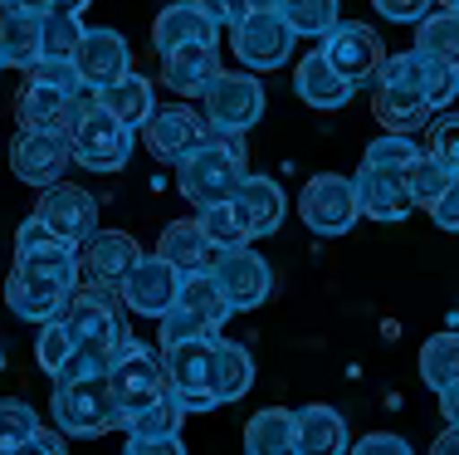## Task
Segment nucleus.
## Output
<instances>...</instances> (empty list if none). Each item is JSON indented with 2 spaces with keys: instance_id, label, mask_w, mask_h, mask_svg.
Instances as JSON below:
<instances>
[{
  "instance_id": "obj_57",
  "label": "nucleus",
  "mask_w": 459,
  "mask_h": 455,
  "mask_svg": "<svg viewBox=\"0 0 459 455\" xmlns=\"http://www.w3.org/2000/svg\"><path fill=\"white\" fill-rule=\"evenodd\" d=\"M0 20H5V5H0ZM0 69H10V59H5V25H0Z\"/></svg>"
},
{
  "instance_id": "obj_41",
  "label": "nucleus",
  "mask_w": 459,
  "mask_h": 455,
  "mask_svg": "<svg viewBox=\"0 0 459 455\" xmlns=\"http://www.w3.org/2000/svg\"><path fill=\"white\" fill-rule=\"evenodd\" d=\"M415 137L411 133H386V137H371L362 152V167H381V171H406L415 162Z\"/></svg>"
},
{
  "instance_id": "obj_59",
  "label": "nucleus",
  "mask_w": 459,
  "mask_h": 455,
  "mask_svg": "<svg viewBox=\"0 0 459 455\" xmlns=\"http://www.w3.org/2000/svg\"><path fill=\"white\" fill-rule=\"evenodd\" d=\"M0 5H5V0H0Z\"/></svg>"
},
{
  "instance_id": "obj_8",
  "label": "nucleus",
  "mask_w": 459,
  "mask_h": 455,
  "mask_svg": "<svg viewBox=\"0 0 459 455\" xmlns=\"http://www.w3.org/2000/svg\"><path fill=\"white\" fill-rule=\"evenodd\" d=\"M299 221L313 235H347L362 221V206H357V181L337 177V171H318V177L303 181L299 191Z\"/></svg>"
},
{
  "instance_id": "obj_43",
  "label": "nucleus",
  "mask_w": 459,
  "mask_h": 455,
  "mask_svg": "<svg viewBox=\"0 0 459 455\" xmlns=\"http://www.w3.org/2000/svg\"><path fill=\"white\" fill-rule=\"evenodd\" d=\"M74 353V328L64 323V313L59 319H49V323H39V338H35V363L45 367V372L54 377L64 367V357Z\"/></svg>"
},
{
  "instance_id": "obj_49",
  "label": "nucleus",
  "mask_w": 459,
  "mask_h": 455,
  "mask_svg": "<svg viewBox=\"0 0 459 455\" xmlns=\"http://www.w3.org/2000/svg\"><path fill=\"white\" fill-rule=\"evenodd\" d=\"M377 5L381 20H396V25H420L425 15H430L435 0H371Z\"/></svg>"
},
{
  "instance_id": "obj_21",
  "label": "nucleus",
  "mask_w": 459,
  "mask_h": 455,
  "mask_svg": "<svg viewBox=\"0 0 459 455\" xmlns=\"http://www.w3.org/2000/svg\"><path fill=\"white\" fill-rule=\"evenodd\" d=\"M230 206L239 211V221H245L249 241H264V235H274L283 225V215H289V197H283V187L274 177H249L235 187V197H230Z\"/></svg>"
},
{
  "instance_id": "obj_47",
  "label": "nucleus",
  "mask_w": 459,
  "mask_h": 455,
  "mask_svg": "<svg viewBox=\"0 0 459 455\" xmlns=\"http://www.w3.org/2000/svg\"><path fill=\"white\" fill-rule=\"evenodd\" d=\"M49 245H59V235H54V225L45 221V215L30 211L25 225L15 231V255H30V250H49Z\"/></svg>"
},
{
  "instance_id": "obj_39",
  "label": "nucleus",
  "mask_w": 459,
  "mask_h": 455,
  "mask_svg": "<svg viewBox=\"0 0 459 455\" xmlns=\"http://www.w3.org/2000/svg\"><path fill=\"white\" fill-rule=\"evenodd\" d=\"M83 30L89 25H83L74 10H49V15H39V39H45V54H39V59H74Z\"/></svg>"
},
{
  "instance_id": "obj_5",
  "label": "nucleus",
  "mask_w": 459,
  "mask_h": 455,
  "mask_svg": "<svg viewBox=\"0 0 459 455\" xmlns=\"http://www.w3.org/2000/svg\"><path fill=\"white\" fill-rule=\"evenodd\" d=\"M69 147H74V162L89 171H123L127 157H133V127L117 123L98 93L89 89L74 108V123H69Z\"/></svg>"
},
{
  "instance_id": "obj_30",
  "label": "nucleus",
  "mask_w": 459,
  "mask_h": 455,
  "mask_svg": "<svg viewBox=\"0 0 459 455\" xmlns=\"http://www.w3.org/2000/svg\"><path fill=\"white\" fill-rule=\"evenodd\" d=\"M93 93H98V103H103L117 123L133 127V133H142V123H147L152 108H157V99H152V79H142V74H133V69H127L123 79L103 83V89H93Z\"/></svg>"
},
{
  "instance_id": "obj_16",
  "label": "nucleus",
  "mask_w": 459,
  "mask_h": 455,
  "mask_svg": "<svg viewBox=\"0 0 459 455\" xmlns=\"http://www.w3.org/2000/svg\"><path fill=\"white\" fill-rule=\"evenodd\" d=\"M123 303H127V313H142V319H161V313L177 303L181 294V269L171 265L167 255H142L137 265H133V275L123 279Z\"/></svg>"
},
{
  "instance_id": "obj_50",
  "label": "nucleus",
  "mask_w": 459,
  "mask_h": 455,
  "mask_svg": "<svg viewBox=\"0 0 459 455\" xmlns=\"http://www.w3.org/2000/svg\"><path fill=\"white\" fill-rule=\"evenodd\" d=\"M430 221L440 225V231H459V177L440 191V201L430 206Z\"/></svg>"
},
{
  "instance_id": "obj_13",
  "label": "nucleus",
  "mask_w": 459,
  "mask_h": 455,
  "mask_svg": "<svg viewBox=\"0 0 459 455\" xmlns=\"http://www.w3.org/2000/svg\"><path fill=\"white\" fill-rule=\"evenodd\" d=\"M181 421H186V407L177 402V392L167 387L157 402H147L142 411H133V416L123 421L127 451H133V455H177V451H186Z\"/></svg>"
},
{
  "instance_id": "obj_32",
  "label": "nucleus",
  "mask_w": 459,
  "mask_h": 455,
  "mask_svg": "<svg viewBox=\"0 0 459 455\" xmlns=\"http://www.w3.org/2000/svg\"><path fill=\"white\" fill-rule=\"evenodd\" d=\"M293 436H299L293 431V411H283V407H264L245 421V451H255V455L293 451Z\"/></svg>"
},
{
  "instance_id": "obj_7",
  "label": "nucleus",
  "mask_w": 459,
  "mask_h": 455,
  "mask_svg": "<svg viewBox=\"0 0 459 455\" xmlns=\"http://www.w3.org/2000/svg\"><path fill=\"white\" fill-rule=\"evenodd\" d=\"M108 382H113V397H117L123 421H127L133 411H142L147 402H157V397L167 392V367H161V353L127 333V343L117 348L113 363H108ZM117 431H123V426H117Z\"/></svg>"
},
{
  "instance_id": "obj_31",
  "label": "nucleus",
  "mask_w": 459,
  "mask_h": 455,
  "mask_svg": "<svg viewBox=\"0 0 459 455\" xmlns=\"http://www.w3.org/2000/svg\"><path fill=\"white\" fill-rule=\"evenodd\" d=\"M157 255H167L177 269H195V265H211V259H215V245H211V235H205L201 215H191V221L161 225Z\"/></svg>"
},
{
  "instance_id": "obj_56",
  "label": "nucleus",
  "mask_w": 459,
  "mask_h": 455,
  "mask_svg": "<svg viewBox=\"0 0 459 455\" xmlns=\"http://www.w3.org/2000/svg\"><path fill=\"white\" fill-rule=\"evenodd\" d=\"M93 5V0H59V5H54V10H74V15H83V10H89Z\"/></svg>"
},
{
  "instance_id": "obj_26",
  "label": "nucleus",
  "mask_w": 459,
  "mask_h": 455,
  "mask_svg": "<svg viewBox=\"0 0 459 455\" xmlns=\"http://www.w3.org/2000/svg\"><path fill=\"white\" fill-rule=\"evenodd\" d=\"M79 99L83 93H64V89H49V83L25 79V89L15 93V118H20V127H64L69 133Z\"/></svg>"
},
{
  "instance_id": "obj_19",
  "label": "nucleus",
  "mask_w": 459,
  "mask_h": 455,
  "mask_svg": "<svg viewBox=\"0 0 459 455\" xmlns=\"http://www.w3.org/2000/svg\"><path fill=\"white\" fill-rule=\"evenodd\" d=\"M5 309L15 313V319H25V323H49V319H59L64 313V303H69L74 289L69 284H59V279H45V275H35V269H10L5 275Z\"/></svg>"
},
{
  "instance_id": "obj_45",
  "label": "nucleus",
  "mask_w": 459,
  "mask_h": 455,
  "mask_svg": "<svg viewBox=\"0 0 459 455\" xmlns=\"http://www.w3.org/2000/svg\"><path fill=\"white\" fill-rule=\"evenodd\" d=\"M157 323H161V328H157V343H161V348H171V343H181V338H201V333H215L211 323L195 319L191 309H181V303H171V309L161 313Z\"/></svg>"
},
{
  "instance_id": "obj_25",
  "label": "nucleus",
  "mask_w": 459,
  "mask_h": 455,
  "mask_svg": "<svg viewBox=\"0 0 459 455\" xmlns=\"http://www.w3.org/2000/svg\"><path fill=\"white\" fill-rule=\"evenodd\" d=\"M352 89H357V83L342 79L323 49H313V54H303V59H299V74H293V93H299V99L308 103V108H342L347 99H352Z\"/></svg>"
},
{
  "instance_id": "obj_48",
  "label": "nucleus",
  "mask_w": 459,
  "mask_h": 455,
  "mask_svg": "<svg viewBox=\"0 0 459 455\" xmlns=\"http://www.w3.org/2000/svg\"><path fill=\"white\" fill-rule=\"evenodd\" d=\"M195 5L205 10V15H215L221 25H239L245 15H255V10H264V5H274V0H195Z\"/></svg>"
},
{
  "instance_id": "obj_52",
  "label": "nucleus",
  "mask_w": 459,
  "mask_h": 455,
  "mask_svg": "<svg viewBox=\"0 0 459 455\" xmlns=\"http://www.w3.org/2000/svg\"><path fill=\"white\" fill-rule=\"evenodd\" d=\"M64 446H69V431H59V426H39L35 431V446H30V451H45V455H54V451H64Z\"/></svg>"
},
{
  "instance_id": "obj_18",
  "label": "nucleus",
  "mask_w": 459,
  "mask_h": 455,
  "mask_svg": "<svg viewBox=\"0 0 459 455\" xmlns=\"http://www.w3.org/2000/svg\"><path fill=\"white\" fill-rule=\"evenodd\" d=\"M35 215H45V221L54 225V235H59V241H69V245H83L98 231V201H93V191L74 187V181H54V187L39 191Z\"/></svg>"
},
{
  "instance_id": "obj_46",
  "label": "nucleus",
  "mask_w": 459,
  "mask_h": 455,
  "mask_svg": "<svg viewBox=\"0 0 459 455\" xmlns=\"http://www.w3.org/2000/svg\"><path fill=\"white\" fill-rule=\"evenodd\" d=\"M430 152L459 177V113L440 118V123H430Z\"/></svg>"
},
{
  "instance_id": "obj_29",
  "label": "nucleus",
  "mask_w": 459,
  "mask_h": 455,
  "mask_svg": "<svg viewBox=\"0 0 459 455\" xmlns=\"http://www.w3.org/2000/svg\"><path fill=\"white\" fill-rule=\"evenodd\" d=\"M181 309H191L195 319H205L215 333L230 323V299H225V289H221V279H215V269L211 265H195V269H181V294H177Z\"/></svg>"
},
{
  "instance_id": "obj_40",
  "label": "nucleus",
  "mask_w": 459,
  "mask_h": 455,
  "mask_svg": "<svg viewBox=\"0 0 459 455\" xmlns=\"http://www.w3.org/2000/svg\"><path fill=\"white\" fill-rule=\"evenodd\" d=\"M279 10H283V20L308 39H323L327 30L342 20V5H337V0H279Z\"/></svg>"
},
{
  "instance_id": "obj_44",
  "label": "nucleus",
  "mask_w": 459,
  "mask_h": 455,
  "mask_svg": "<svg viewBox=\"0 0 459 455\" xmlns=\"http://www.w3.org/2000/svg\"><path fill=\"white\" fill-rule=\"evenodd\" d=\"M30 83H49V89H64V93H89V83H83L79 64L74 59H35L25 69Z\"/></svg>"
},
{
  "instance_id": "obj_54",
  "label": "nucleus",
  "mask_w": 459,
  "mask_h": 455,
  "mask_svg": "<svg viewBox=\"0 0 459 455\" xmlns=\"http://www.w3.org/2000/svg\"><path fill=\"white\" fill-rule=\"evenodd\" d=\"M435 451H440V455L459 451V421H445V431H440V436H435Z\"/></svg>"
},
{
  "instance_id": "obj_22",
  "label": "nucleus",
  "mask_w": 459,
  "mask_h": 455,
  "mask_svg": "<svg viewBox=\"0 0 459 455\" xmlns=\"http://www.w3.org/2000/svg\"><path fill=\"white\" fill-rule=\"evenodd\" d=\"M357 206H362L367 221H406V215L415 211L411 191H406V171H381V167H362L357 171Z\"/></svg>"
},
{
  "instance_id": "obj_14",
  "label": "nucleus",
  "mask_w": 459,
  "mask_h": 455,
  "mask_svg": "<svg viewBox=\"0 0 459 455\" xmlns=\"http://www.w3.org/2000/svg\"><path fill=\"white\" fill-rule=\"evenodd\" d=\"M205 137H211V123L186 103H161V108H152V118L142 123V143H147V152L157 162H171V167H177L186 152L201 147Z\"/></svg>"
},
{
  "instance_id": "obj_2",
  "label": "nucleus",
  "mask_w": 459,
  "mask_h": 455,
  "mask_svg": "<svg viewBox=\"0 0 459 455\" xmlns=\"http://www.w3.org/2000/svg\"><path fill=\"white\" fill-rule=\"evenodd\" d=\"M239 181H245V133H221V127H211V137L177 162V187L195 211L230 201Z\"/></svg>"
},
{
  "instance_id": "obj_27",
  "label": "nucleus",
  "mask_w": 459,
  "mask_h": 455,
  "mask_svg": "<svg viewBox=\"0 0 459 455\" xmlns=\"http://www.w3.org/2000/svg\"><path fill=\"white\" fill-rule=\"evenodd\" d=\"M255 387V357H249L245 343L235 338H215V357H211V392L215 402L230 407Z\"/></svg>"
},
{
  "instance_id": "obj_35",
  "label": "nucleus",
  "mask_w": 459,
  "mask_h": 455,
  "mask_svg": "<svg viewBox=\"0 0 459 455\" xmlns=\"http://www.w3.org/2000/svg\"><path fill=\"white\" fill-rule=\"evenodd\" d=\"M415 49L420 54H435V59L455 64L459 69V10H430V15L415 25Z\"/></svg>"
},
{
  "instance_id": "obj_17",
  "label": "nucleus",
  "mask_w": 459,
  "mask_h": 455,
  "mask_svg": "<svg viewBox=\"0 0 459 455\" xmlns=\"http://www.w3.org/2000/svg\"><path fill=\"white\" fill-rule=\"evenodd\" d=\"M142 259V245L127 231H93L79 245V269L83 284H103V289H123V279L133 275V265Z\"/></svg>"
},
{
  "instance_id": "obj_12",
  "label": "nucleus",
  "mask_w": 459,
  "mask_h": 455,
  "mask_svg": "<svg viewBox=\"0 0 459 455\" xmlns=\"http://www.w3.org/2000/svg\"><path fill=\"white\" fill-rule=\"evenodd\" d=\"M215 279H221L225 299L235 313H249L259 309L269 294H274V269H269V259L259 250H249V245H230V250H215L211 259Z\"/></svg>"
},
{
  "instance_id": "obj_55",
  "label": "nucleus",
  "mask_w": 459,
  "mask_h": 455,
  "mask_svg": "<svg viewBox=\"0 0 459 455\" xmlns=\"http://www.w3.org/2000/svg\"><path fill=\"white\" fill-rule=\"evenodd\" d=\"M5 5H15V10H30V15H49L59 0H5Z\"/></svg>"
},
{
  "instance_id": "obj_60",
  "label": "nucleus",
  "mask_w": 459,
  "mask_h": 455,
  "mask_svg": "<svg viewBox=\"0 0 459 455\" xmlns=\"http://www.w3.org/2000/svg\"><path fill=\"white\" fill-rule=\"evenodd\" d=\"M274 5H279V0H274Z\"/></svg>"
},
{
  "instance_id": "obj_9",
  "label": "nucleus",
  "mask_w": 459,
  "mask_h": 455,
  "mask_svg": "<svg viewBox=\"0 0 459 455\" xmlns=\"http://www.w3.org/2000/svg\"><path fill=\"white\" fill-rule=\"evenodd\" d=\"M221 333H201V338H181L171 348H161V367H167V387L177 392L186 411H221L211 392V357Z\"/></svg>"
},
{
  "instance_id": "obj_1",
  "label": "nucleus",
  "mask_w": 459,
  "mask_h": 455,
  "mask_svg": "<svg viewBox=\"0 0 459 455\" xmlns=\"http://www.w3.org/2000/svg\"><path fill=\"white\" fill-rule=\"evenodd\" d=\"M64 323L74 328V353L64 357V367L54 372V382L69 377H89L108 372V363L117 357V348L127 343V303L117 289L103 284H79L64 303Z\"/></svg>"
},
{
  "instance_id": "obj_24",
  "label": "nucleus",
  "mask_w": 459,
  "mask_h": 455,
  "mask_svg": "<svg viewBox=\"0 0 459 455\" xmlns=\"http://www.w3.org/2000/svg\"><path fill=\"white\" fill-rule=\"evenodd\" d=\"M215 74H221V45H177L161 54V83L177 99H201Z\"/></svg>"
},
{
  "instance_id": "obj_33",
  "label": "nucleus",
  "mask_w": 459,
  "mask_h": 455,
  "mask_svg": "<svg viewBox=\"0 0 459 455\" xmlns=\"http://www.w3.org/2000/svg\"><path fill=\"white\" fill-rule=\"evenodd\" d=\"M420 382L430 392H445L459 382V333H430L420 343Z\"/></svg>"
},
{
  "instance_id": "obj_37",
  "label": "nucleus",
  "mask_w": 459,
  "mask_h": 455,
  "mask_svg": "<svg viewBox=\"0 0 459 455\" xmlns=\"http://www.w3.org/2000/svg\"><path fill=\"white\" fill-rule=\"evenodd\" d=\"M39 431V411L25 397H0V455L5 451H30Z\"/></svg>"
},
{
  "instance_id": "obj_20",
  "label": "nucleus",
  "mask_w": 459,
  "mask_h": 455,
  "mask_svg": "<svg viewBox=\"0 0 459 455\" xmlns=\"http://www.w3.org/2000/svg\"><path fill=\"white\" fill-rule=\"evenodd\" d=\"M74 64H79L83 83L89 89H103V83L123 79L127 69H133V49H127L123 30L113 25H89L79 39V49H74Z\"/></svg>"
},
{
  "instance_id": "obj_36",
  "label": "nucleus",
  "mask_w": 459,
  "mask_h": 455,
  "mask_svg": "<svg viewBox=\"0 0 459 455\" xmlns=\"http://www.w3.org/2000/svg\"><path fill=\"white\" fill-rule=\"evenodd\" d=\"M455 181V171L445 167L435 152H415V162L406 167V191H411V201L420 206V211H430L435 201H440V191Z\"/></svg>"
},
{
  "instance_id": "obj_10",
  "label": "nucleus",
  "mask_w": 459,
  "mask_h": 455,
  "mask_svg": "<svg viewBox=\"0 0 459 455\" xmlns=\"http://www.w3.org/2000/svg\"><path fill=\"white\" fill-rule=\"evenodd\" d=\"M205 123L221 127V133H249V127L264 118V83L255 74H230L221 69L201 93Z\"/></svg>"
},
{
  "instance_id": "obj_38",
  "label": "nucleus",
  "mask_w": 459,
  "mask_h": 455,
  "mask_svg": "<svg viewBox=\"0 0 459 455\" xmlns=\"http://www.w3.org/2000/svg\"><path fill=\"white\" fill-rule=\"evenodd\" d=\"M411 54H415V83H420L425 99L435 103V113L450 108L459 99V69L445 59H435V54H420V49H411Z\"/></svg>"
},
{
  "instance_id": "obj_34",
  "label": "nucleus",
  "mask_w": 459,
  "mask_h": 455,
  "mask_svg": "<svg viewBox=\"0 0 459 455\" xmlns=\"http://www.w3.org/2000/svg\"><path fill=\"white\" fill-rule=\"evenodd\" d=\"M5 59L10 69H30V64L45 54V39H39V15H30V10H15L5 5Z\"/></svg>"
},
{
  "instance_id": "obj_51",
  "label": "nucleus",
  "mask_w": 459,
  "mask_h": 455,
  "mask_svg": "<svg viewBox=\"0 0 459 455\" xmlns=\"http://www.w3.org/2000/svg\"><path fill=\"white\" fill-rule=\"evenodd\" d=\"M352 451H357V455H377V451L401 455V451H411V441H406V436H396V431H371V436L352 441Z\"/></svg>"
},
{
  "instance_id": "obj_42",
  "label": "nucleus",
  "mask_w": 459,
  "mask_h": 455,
  "mask_svg": "<svg viewBox=\"0 0 459 455\" xmlns=\"http://www.w3.org/2000/svg\"><path fill=\"white\" fill-rule=\"evenodd\" d=\"M195 215H201V225H205V235H211L215 250H230V245H249V231H245V221H239V211H235L230 201L205 206V211H195Z\"/></svg>"
},
{
  "instance_id": "obj_11",
  "label": "nucleus",
  "mask_w": 459,
  "mask_h": 455,
  "mask_svg": "<svg viewBox=\"0 0 459 455\" xmlns=\"http://www.w3.org/2000/svg\"><path fill=\"white\" fill-rule=\"evenodd\" d=\"M69 162H74V147L64 127H20V137L10 143V171L25 187H39V191L54 187Z\"/></svg>"
},
{
  "instance_id": "obj_23",
  "label": "nucleus",
  "mask_w": 459,
  "mask_h": 455,
  "mask_svg": "<svg viewBox=\"0 0 459 455\" xmlns=\"http://www.w3.org/2000/svg\"><path fill=\"white\" fill-rule=\"evenodd\" d=\"M152 45H157V54L177 45H221V20L205 15L195 0H177L152 20Z\"/></svg>"
},
{
  "instance_id": "obj_28",
  "label": "nucleus",
  "mask_w": 459,
  "mask_h": 455,
  "mask_svg": "<svg viewBox=\"0 0 459 455\" xmlns=\"http://www.w3.org/2000/svg\"><path fill=\"white\" fill-rule=\"evenodd\" d=\"M293 431H299V436H293V451H308V455H318V451H347V446H352L342 411L323 407V402L293 411Z\"/></svg>"
},
{
  "instance_id": "obj_4",
  "label": "nucleus",
  "mask_w": 459,
  "mask_h": 455,
  "mask_svg": "<svg viewBox=\"0 0 459 455\" xmlns=\"http://www.w3.org/2000/svg\"><path fill=\"white\" fill-rule=\"evenodd\" d=\"M377 89H371V113H377V123L386 127V133H420V127H430L435 118V103L425 99V89L415 83V54H386L377 69Z\"/></svg>"
},
{
  "instance_id": "obj_15",
  "label": "nucleus",
  "mask_w": 459,
  "mask_h": 455,
  "mask_svg": "<svg viewBox=\"0 0 459 455\" xmlns=\"http://www.w3.org/2000/svg\"><path fill=\"white\" fill-rule=\"evenodd\" d=\"M318 49L327 54V59H333V69L342 74V79H352V83L377 79L381 59H386V45H381V35H377L371 25H362V20H337V25L323 35Z\"/></svg>"
},
{
  "instance_id": "obj_53",
  "label": "nucleus",
  "mask_w": 459,
  "mask_h": 455,
  "mask_svg": "<svg viewBox=\"0 0 459 455\" xmlns=\"http://www.w3.org/2000/svg\"><path fill=\"white\" fill-rule=\"evenodd\" d=\"M435 397H440V416L445 421H459V382H450L445 392H435Z\"/></svg>"
},
{
  "instance_id": "obj_3",
  "label": "nucleus",
  "mask_w": 459,
  "mask_h": 455,
  "mask_svg": "<svg viewBox=\"0 0 459 455\" xmlns=\"http://www.w3.org/2000/svg\"><path fill=\"white\" fill-rule=\"evenodd\" d=\"M49 411H54V426L69 431V441H93V436H108V431L123 426V407H117V397H113L108 372L54 382Z\"/></svg>"
},
{
  "instance_id": "obj_6",
  "label": "nucleus",
  "mask_w": 459,
  "mask_h": 455,
  "mask_svg": "<svg viewBox=\"0 0 459 455\" xmlns=\"http://www.w3.org/2000/svg\"><path fill=\"white\" fill-rule=\"evenodd\" d=\"M293 45H299V30L283 20L279 5H264L255 15H245L239 25H230V49H235V59L249 74H269L279 64H289Z\"/></svg>"
},
{
  "instance_id": "obj_58",
  "label": "nucleus",
  "mask_w": 459,
  "mask_h": 455,
  "mask_svg": "<svg viewBox=\"0 0 459 455\" xmlns=\"http://www.w3.org/2000/svg\"><path fill=\"white\" fill-rule=\"evenodd\" d=\"M440 5H445V10H459V0H440Z\"/></svg>"
}]
</instances>
